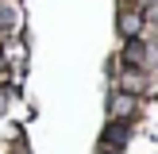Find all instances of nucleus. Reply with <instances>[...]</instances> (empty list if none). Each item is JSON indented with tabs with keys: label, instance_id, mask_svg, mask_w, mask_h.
I'll return each instance as SVG.
<instances>
[{
	"label": "nucleus",
	"instance_id": "nucleus-1",
	"mask_svg": "<svg viewBox=\"0 0 158 154\" xmlns=\"http://www.w3.org/2000/svg\"><path fill=\"white\" fill-rule=\"evenodd\" d=\"M139 58H143V46H139V43H127V62H139Z\"/></svg>",
	"mask_w": 158,
	"mask_h": 154
}]
</instances>
